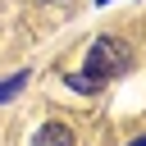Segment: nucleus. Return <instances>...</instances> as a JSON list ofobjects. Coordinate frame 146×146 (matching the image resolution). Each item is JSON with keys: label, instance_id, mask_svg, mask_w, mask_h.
I'll list each match as a JSON object with an SVG mask.
<instances>
[{"label": "nucleus", "instance_id": "1", "mask_svg": "<svg viewBox=\"0 0 146 146\" xmlns=\"http://www.w3.org/2000/svg\"><path fill=\"white\" fill-rule=\"evenodd\" d=\"M123 68H128V46L114 41V36H96L91 50H87L82 73H73L68 87H73V91H100V87H105L114 73H123Z\"/></svg>", "mask_w": 146, "mask_h": 146}, {"label": "nucleus", "instance_id": "2", "mask_svg": "<svg viewBox=\"0 0 146 146\" xmlns=\"http://www.w3.org/2000/svg\"><path fill=\"white\" fill-rule=\"evenodd\" d=\"M32 146H78V137H73V128H64V123H41V128L32 132Z\"/></svg>", "mask_w": 146, "mask_h": 146}, {"label": "nucleus", "instance_id": "3", "mask_svg": "<svg viewBox=\"0 0 146 146\" xmlns=\"http://www.w3.org/2000/svg\"><path fill=\"white\" fill-rule=\"evenodd\" d=\"M23 87H27V68H23V73H14V78H5V82H0V100H14V96H18V91H23Z\"/></svg>", "mask_w": 146, "mask_h": 146}, {"label": "nucleus", "instance_id": "4", "mask_svg": "<svg viewBox=\"0 0 146 146\" xmlns=\"http://www.w3.org/2000/svg\"><path fill=\"white\" fill-rule=\"evenodd\" d=\"M128 146H146V137H137V141H128Z\"/></svg>", "mask_w": 146, "mask_h": 146}]
</instances>
